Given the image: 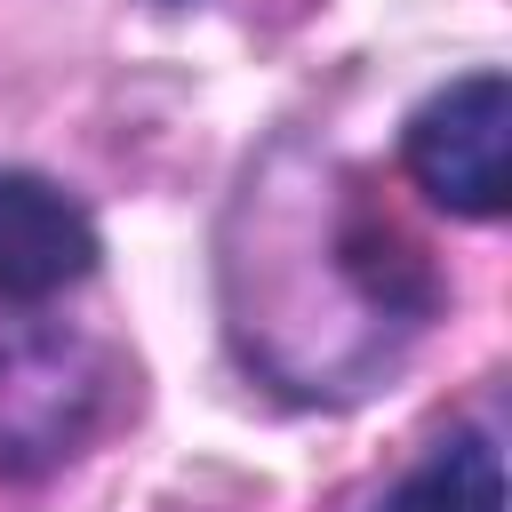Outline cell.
I'll return each instance as SVG.
<instances>
[{"label": "cell", "instance_id": "1", "mask_svg": "<svg viewBox=\"0 0 512 512\" xmlns=\"http://www.w3.org/2000/svg\"><path fill=\"white\" fill-rule=\"evenodd\" d=\"M112 408V360L88 336H24L0 352V480L64 464Z\"/></svg>", "mask_w": 512, "mask_h": 512}, {"label": "cell", "instance_id": "2", "mask_svg": "<svg viewBox=\"0 0 512 512\" xmlns=\"http://www.w3.org/2000/svg\"><path fill=\"white\" fill-rule=\"evenodd\" d=\"M504 152H512V80L504 72H464L440 96H424L408 120V176L448 216H504V200H512Z\"/></svg>", "mask_w": 512, "mask_h": 512}, {"label": "cell", "instance_id": "3", "mask_svg": "<svg viewBox=\"0 0 512 512\" xmlns=\"http://www.w3.org/2000/svg\"><path fill=\"white\" fill-rule=\"evenodd\" d=\"M96 272L88 208L24 168H0V304H48Z\"/></svg>", "mask_w": 512, "mask_h": 512}, {"label": "cell", "instance_id": "4", "mask_svg": "<svg viewBox=\"0 0 512 512\" xmlns=\"http://www.w3.org/2000/svg\"><path fill=\"white\" fill-rule=\"evenodd\" d=\"M376 512H504V448L488 432H456Z\"/></svg>", "mask_w": 512, "mask_h": 512}]
</instances>
